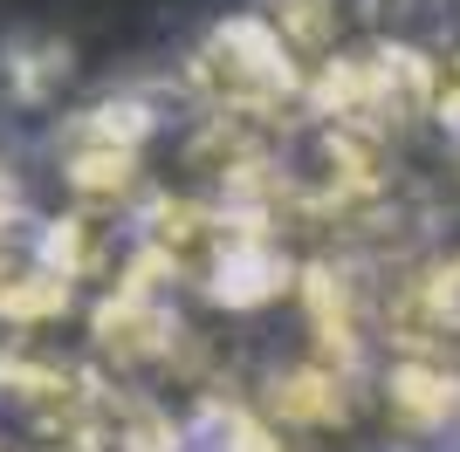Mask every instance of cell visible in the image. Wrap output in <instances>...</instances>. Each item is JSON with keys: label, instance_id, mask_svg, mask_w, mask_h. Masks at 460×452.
Instances as JSON below:
<instances>
[{"label": "cell", "instance_id": "1", "mask_svg": "<svg viewBox=\"0 0 460 452\" xmlns=\"http://www.w3.org/2000/svg\"><path fill=\"white\" fill-rule=\"evenodd\" d=\"M186 90L207 117H261L269 124L282 103L309 90V75L269 14H234L186 56Z\"/></svg>", "mask_w": 460, "mask_h": 452}, {"label": "cell", "instance_id": "2", "mask_svg": "<svg viewBox=\"0 0 460 452\" xmlns=\"http://www.w3.org/2000/svg\"><path fill=\"white\" fill-rule=\"evenodd\" d=\"M385 404H392V418H405L412 432H433V425L454 418L460 377L447 370V357H399L385 370Z\"/></svg>", "mask_w": 460, "mask_h": 452}, {"label": "cell", "instance_id": "3", "mask_svg": "<svg viewBox=\"0 0 460 452\" xmlns=\"http://www.w3.org/2000/svg\"><path fill=\"white\" fill-rule=\"evenodd\" d=\"M7 83H14L21 103H49V96L69 83V48L49 41V35L14 41V48H7Z\"/></svg>", "mask_w": 460, "mask_h": 452}, {"label": "cell", "instance_id": "4", "mask_svg": "<svg viewBox=\"0 0 460 452\" xmlns=\"http://www.w3.org/2000/svg\"><path fill=\"white\" fill-rule=\"evenodd\" d=\"M433 117H440L447 131H460V56L440 62V83H433Z\"/></svg>", "mask_w": 460, "mask_h": 452}]
</instances>
